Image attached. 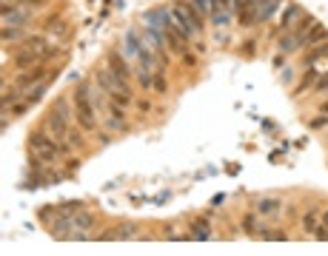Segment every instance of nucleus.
Listing matches in <instances>:
<instances>
[{"label":"nucleus","mask_w":328,"mask_h":256,"mask_svg":"<svg viewBox=\"0 0 328 256\" xmlns=\"http://www.w3.org/2000/svg\"><path fill=\"white\" fill-rule=\"evenodd\" d=\"M92 88L89 85H80L77 91H74V114H77V123L86 128V131H94L97 128V117H94V103L89 100Z\"/></svg>","instance_id":"obj_1"},{"label":"nucleus","mask_w":328,"mask_h":256,"mask_svg":"<svg viewBox=\"0 0 328 256\" xmlns=\"http://www.w3.org/2000/svg\"><path fill=\"white\" fill-rule=\"evenodd\" d=\"M29 148H32L43 162H54V159H60V148L54 145V137H49L46 131H32V134H29Z\"/></svg>","instance_id":"obj_2"},{"label":"nucleus","mask_w":328,"mask_h":256,"mask_svg":"<svg viewBox=\"0 0 328 256\" xmlns=\"http://www.w3.org/2000/svg\"><path fill=\"white\" fill-rule=\"evenodd\" d=\"M174 17L180 20V26H183V34H200L203 32V20H200V14L194 12V9L188 6V3H174Z\"/></svg>","instance_id":"obj_3"},{"label":"nucleus","mask_w":328,"mask_h":256,"mask_svg":"<svg viewBox=\"0 0 328 256\" xmlns=\"http://www.w3.org/2000/svg\"><path fill=\"white\" fill-rule=\"evenodd\" d=\"M94 80H97V83H100V85H103V88H106L108 94L128 91V85L123 83L120 77H114V72H112V68H97V72H94Z\"/></svg>","instance_id":"obj_4"},{"label":"nucleus","mask_w":328,"mask_h":256,"mask_svg":"<svg viewBox=\"0 0 328 256\" xmlns=\"http://www.w3.org/2000/svg\"><path fill=\"white\" fill-rule=\"evenodd\" d=\"M46 128L54 134V137H66L69 134V117H63L57 108H52V111L46 114Z\"/></svg>","instance_id":"obj_5"},{"label":"nucleus","mask_w":328,"mask_h":256,"mask_svg":"<svg viewBox=\"0 0 328 256\" xmlns=\"http://www.w3.org/2000/svg\"><path fill=\"white\" fill-rule=\"evenodd\" d=\"M280 208H282V199H277V197H260L254 202V211L260 217H277Z\"/></svg>","instance_id":"obj_6"},{"label":"nucleus","mask_w":328,"mask_h":256,"mask_svg":"<svg viewBox=\"0 0 328 256\" xmlns=\"http://www.w3.org/2000/svg\"><path fill=\"white\" fill-rule=\"evenodd\" d=\"M43 77H46V68L37 66V68H32V72H23L20 77H17V83H14V85H17V88H29V85H37Z\"/></svg>","instance_id":"obj_7"},{"label":"nucleus","mask_w":328,"mask_h":256,"mask_svg":"<svg viewBox=\"0 0 328 256\" xmlns=\"http://www.w3.org/2000/svg\"><path fill=\"white\" fill-rule=\"evenodd\" d=\"M302 43H305V34L294 32V34H291V37L280 40V52H294V49H300Z\"/></svg>","instance_id":"obj_8"},{"label":"nucleus","mask_w":328,"mask_h":256,"mask_svg":"<svg viewBox=\"0 0 328 256\" xmlns=\"http://www.w3.org/2000/svg\"><path fill=\"white\" fill-rule=\"evenodd\" d=\"M74 228H80V230H89V228H94V217H92V214H89V211L86 208H83V211H77V214H74Z\"/></svg>","instance_id":"obj_9"},{"label":"nucleus","mask_w":328,"mask_h":256,"mask_svg":"<svg viewBox=\"0 0 328 256\" xmlns=\"http://www.w3.org/2000/svg\"><path fill=\"white\" fill-rule=\"evenodd\" d=\"M108 66H112L114 77H120L123 83L128 80V68H126V63H120V57H117V54H112V57H108Z\"/></svg>","instance_id":"obj_10"},{"label":"nucleus","mask_w":328,"mask_h":256,"mask_svg":"<svg viewBox=\"0 0 328 256\" xmlns=\"http://www.w3.org/2000/svg\"><path fill=\"white\" fill-rule=\"evenodd\" d=\"M114 237H117V239H132V237H137V225H132V222H126V225H117V230H114Z\"/></svg>","instance_id":"obj_11"},{"label":"nucleus","mask_w":328,"mask_h":256,"mask_svg":"<svg viewBox=\"0 0 328 256\" xmlns=\"http://www.w3.org/2000/svg\"><path fill=\"white\" fill-rule=\"evenodd\" d=\"M17 97H20V91H17V85L14 88H3V97H0V103H3V111H6L12 103H17Z\"/></svg>","instance_id":"obj_12"},{"label":"nucleus","mask_w":328,"mask_h":256,"mask_svg":"<svg viewBox=\"0 0 328 256\" xmlns=\"http://www.w3.org/2000/svg\"><path fill=\"white\" fill-rule=\"evenodd\" d=\"M302 228H305L308 234H314V230L320 228V225H317V211H314V208L305 211V217H302Z\"/></svg>","instance_id":"obj_13"},{"label":"nucleus","mask_w":328,"mask_h":256,"mask_svg":"<svg viewBox=\"0 0 328 256\" xmlns=\"http://www.w3.org/2000/svg\"><path fill=\"white\" fill-rule=\"evenodd\" d=\"M43 94H46V83H37V85H32V91L26 94V103H29V105H32V103H37V100H40Z\"/></svg>","instance_id":"obj_14"},{"label":"nucleus","mask_w":328,"mask_h":256,"mask_svg":"<svg viewBox=\"0 0 328 256\" xmlns=\"http://www.w3.org/2000/svg\"><path fill=\"white\" fill-rule=\"evenodd\" d=\"M322 57H328V43H325V46H320V49H314V52L305 57V63H308V66H314L317 60H322Z\"/></svg>","instance_id":"obj_15"},{"label":"nucleus","mask_w":328,"mask_h":256,"mask_svg":"<svg viewBox=\"0 0 328 256\" xmlns=\"http://www.w3.org/2000/svg\"><path fill=\"white\" fill-rule=\"evenodd\" d=\"M83 208H86L83 202H63L57 211H60V214H66V217H74V214H77V211H83Z\"/></svg>","instance_id":"obj_16"},{"label":"nucleus","mask_w":328,"mask_h":256,"mask_svg":"<svg viewBox=\"0 0 328 256\" xmlns=\"http://www.w3.org/2000/svg\"><path fill=\"white\" fill-rule=\"evenodd\" d=\"M297 14H300V9H297V6H288V9H286V14H282L280 29H291V20H294Z\"/></svg>","instance_id":"obj_17"},{"label":"nucleus","mask_w":328,"mask_h":256,"mask_svg":"<svg viewBox=\"0 0 328 256\" xmlns=\"http://www.w3.org/2000/svg\"><path fill=\"white\" fill-rule=\"evenodd\" d=\"M46 32L49 34H60V37H63V34H66V26H63V20H49V23H46Z\"/></svg>","instance_id":"obj_18"},{"label":"nucleus","mask_w":328,"mask_h":256,"mask_svg":"<svg viewBox=\"0 0 328 256\" xmlns=\"http://www.w3.org/2000/svg\"><path fill=\"white\" fill-rule=\"evenodd\" d=\"M263 239H271V242H286V230H260Z\"/></svg>","instance_id":"obj_19"},{"label":"nucleus","mask_w":328,"mask_h":256,"mask_svg":"<svg viewBox=\"0 0 328 256\" xmlns=\"http://www.w3.org/2000/svg\"><path fill=\"white\" fill-rule=\"evenodd\" d=\"M311 83H317V72H308L305 77L300 80V85H297V91H294V94H302V91H305V88H308Z\"/></svg>","instance_id":"obj_20"},{"label":"nucleus","mask_w":328,"mask_h":256,"mask_svg":"<svg viewBox=\"0 0 328 256\" xmlns=\"http://www.w3.org/2000/svg\"><path fill=\"white\" fill-rule=\"evenodd\" d=\"M325 29H322V26H317L314 29V32H311V34H308V37H305V46H311V43H317V40H322V37H325Z\"/></svg>","instance_id":"obj_21"},{"label":"nucleus","mask_w":328,"mask_h":256,"mask_svg":"<svg viewBox=\"0 0 328 256\" xmlns=\"http://www.w3.org/2000/svg\"><path fill=\"white\" fill-rule=\"evenodd\" d=\"M112 97H114V103H117V105H128V103H132V91H117V94H112Z\"/></svg>","instance_id":"obj_22"},{"label":"nucleus","mask_w":328,"mask_h":256,"mask_svg":"<svg viewBox=\"0 0 328 256\" xmlns=\"http://www.w3.org/2000/svg\"><path fill=\"white\" fill-rule=\"evenodd\" d=\"M54 108H57V111L63 114V117H72V108H69V103L63 97H57V103H54Z\"/></svg>","instance_id":"obj_23"},{"label":"nucleus","mask_w":328,"mask_h":256,"mask_svg":"<svg viewBox=\"0 0 328 256\" xmlns=\"http://www.w3.org/2000/svg\"><path fill=\"white\" fill-rule=\"evenodd\" d=\"M66 137H69V143H72V145H77V148L83 145V134H80V131H72V128H69V134H66Z\"/></svg>","instance_id":"obj_24"},{"label":"nucleus","mask_w":328,"mask_h":256,"mask_svg":"<svg viewBox=\"0 0 328 256\" xmlns=\"http://www.w3.org/2000/svg\"><path fill=\"white\" fill-rule=\"evenodd\" d=\"M314 91H328V74H325V77H320V80L314 83Z\"/></svg>","instance_id":"obj_25"},{"label":"nucleus","mask_w":328,"mask_h":256,"mask_svg":"<svg viewBox=\"0 0 328 256\" xmlns=\"http://www.w3.org/2000/svg\"><path fill=\"white\" fill-rule=\"evenodd\" d=\"M311 125H314V128H322V125H328V117H317V120H311Z\"/></svg>","instance_id":"obj_26"},{"label":"nucleus","mask_w":328,"mask_h":256,"mask_svg":"<svg viewBox=\"0 0 328 256\" xmlns=\"http://www.w3.org/2000/svg\"><path fill=\"white\" fill-rule=\"evenodd\" d=\"M243 228H246V230H254V217H246V219H243Z\"/></svg>","instance_id":"obj_27"},{"label":"nucleus","mask_w":328,"mask_h":256,"mask_svg":"<svg viewBox=\"0 0 328 256\" xmlns=\"http://www.w3.org/2000/svg\"><path fill=\"white\" fill-rule=\"evenodd\" d=\"M23 6H43V3H46V0H20Z\"/></svg>","instance_id":"obj_28"},{"label":"nucleus","mask_w":328,"mask_h":256,"mask_svg":"<svg viewBox=\"0 0 328 256\" xmlns=\"http://www.w3.org/2000/svg\"><path fill=\"white\" fill-rule=\"evenodd\" d=\"M320 225H322V228L328 230V208H325V211H322V214H320Z\"/></svg>","instance_id":"obj_29"},{"label":"nucleus","mask_w":328,"mask_h":256,"mask_svg":"<svg viewBox=\"0 0 328 256\" xmlns=\"http://www.w3.org/2000/svg\"><path fill=\"white\" fill-rule=\"evenodd\" d=\"M154 88H157V91L163 94V91H166V83H163V80H154Z\"/></svg>","instance_id":"obj_30"},{"label":"nucleus","mask_w":328,"mask_h":256,"mask_svg":"<svg viewBox=\"0 0 328 256\" xmlns=\"http://www.w3.org/2000/svg\"><path fill=\"white\" fill-rule=\"evenodd\" d=\"M52 211L54 208H40V219H49V217H52Z\"/></svg>","instance_id":"obj_31"},{"label":"nucleus","mask_w":328,"mask_h":256,"mask_svg":"<svg viewBox=\"0 0 328 256\" xmlns=\"http://www.w3.org/2000/svg\"><path fill=\"white\" fill-rule=\"evenodd\" d=\"M26 105H29V103H23V105H14V108H12V114H23V111H26Z\"/></svg>","instance_id":"obj_32"},{"label":"nucleus","mask_w":328,"mask_h":256,"mask_svg":"<svg viewBox=\"0 0 328 256\" xmlns=\"http://www.w3.org/2000/svg\"><path fill=\"white\" fill-rule=\"evenodd\" d=\"M320 111H322V114H328V103H322V108H320Z\"/></svg>","instance_id":"obj_33"}]
</instances>
